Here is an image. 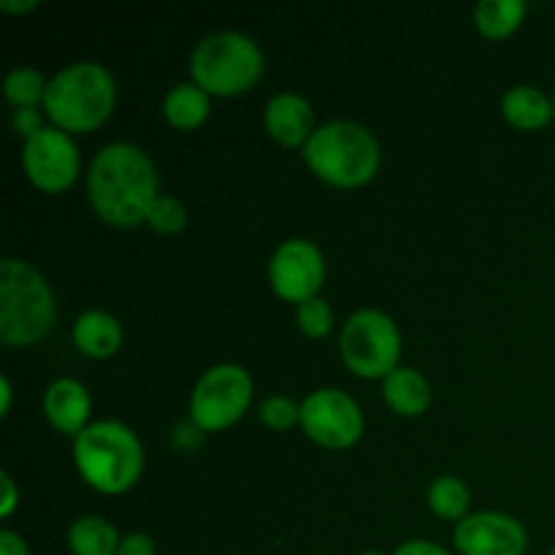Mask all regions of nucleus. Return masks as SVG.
Segmentation results:
<instances>
[{"label": "nucleus", "mask_w": 555, "mask_h": 555, "mask_svg": "<svg viewBox=\"0 0 555 555\" xmlns=\"http://www.w3.org/2000/svg\"><path fill=\"white\" fill-rule=\"evenodd\" d=\"M87 193L101 220L119 228L139 225L157 201L155 166L139 146L108 144L92 160Z\"/></svg>", "instance_id": "nucleus-1"}, {"label": "nucleus", "mask_w": 555, "mask_h": 555, "mask_svg": "<svg viewBox=\"0 0 555 555\" xmlns=\"http://www.w3.org/2000/svg\"><path fill=\"white\" fill-rule=\"evenodd\" d=\"M74 459L81 477L101 493H125L139 482L144 450L135 434L117 421L87 426L74 442Z\"/></svg>", "instance_id": "nucleus-2"}, {"label": "nucleus", "mask_w": 555, "mask_h": 555, "mask_svg": "<svg viewBox=\"0 0 555 555\" xmlns=\"http://www.w3.org/2000/svg\"><path fill=\"white\" fill-rule=\"evenodd\" d=\"M52 291L30 263L5 258L0 263V339L11 347L36 345L54 325Z\"/></svg>", "instance_id": "nucleus-3"}, {"label": "nucleus", "mask_w": 555, "mask_h": 555, "mask_svg": "<svg viewBox=\"0 0 555 555\" xmlns=\"http://www.w3.org/2000/svg\"><path fill=\"white\" fill-rule=\"evenodd\" d=\"M114 95V79L103 65L74 63L49 81L43 108L65 133H90L108 119Z\"/></svg>", "instance_id": "nucleus-4"}, {"label": "nucleus", "mask_w": 555, "mask_h": 555, "mask_svg": "<svg viewBox=\"0 0 555 555\" xmlns=\"http://www.w3.org/2000/svg\"><path fill=\"white\" fill-rule=\"evenodd\" d=\"M304 160L336 188L366 184L379 168V144L363 125L350 119L325 122L304 144Z\"/></svg>", "instance_id": "nucleus-5"}, {"label": "nucleus", "mask_w": 555, "mask_h": 555, "mask_svg": "<svg viewBox=\"0 0 555 555\" xmlns=\"http://www.w3.org/2000/svg\"><path fill=\"white\" fill-rule=\"evenodd\" d=\"M190 74L201 90L215 95H238L260 79L263 54L258 43L242 33H211L195 47Z\"/></svg>", "instance_id": "nucleus-6"}, {"label": "nucleus", "mask_w": 555, "mask_h": 555, "mask_svg": "<svg viewBox=\"0 0 555 555\" xmlns=\"http://www.w3.org/2000/svg\"><path fill=\"white\" fill-rule=\"evenodd\" d=\"M341 361L358 377H388L401 356V336L393 320L377 309L356 312L341 328Z\"/></svg>", "instance_id": "nucleus-7"}, {"label": "nucleus", "mask_w": 555, "mask_h": 555, "mask_svg": "<svg viewBox=\"0 0 555 555\" xmlns=\"http://www.w3.org/2000/svg\"><path fill=\"white\" fill-rule=\"evenodd\" d=\"M253 401V379L236 363L211 366L198 379L190 399V415L204 431H222L247 412Z\"/></svg>", "instance_id": "nucleus-8"}, {"label": "nucleus", "mask_w": 555, "mask_h": 555, "mask_svg": "<svg viewBox=\"0 0 555 555\" xmlns=\"http://www.w3.org/2000/svg\"><path fill=\"white\" fill-rule=\"evenodd\" d=\"M301 426L318 444L350 448L363 434V415L356 401L336 388L314 390L301 404Z\"/></svg>", "instance_id": "nucleus-9"}, {"label": "nucleus", "mask_w": 555, "mask_h": 555, "mask_svg": "<svg viewBox=\"0 0 555 555\" xmlns=\"http://www.w3.org/2000/svg\"><path fill=\"white\" fill-rule=\"evenodd\" d=\"M22 163L33 184L47 193H60L79 177V150L60 128H43L30 135L25 141Z\"/></svg>", "instance_id": "nucleus-10"}, {"label": "nucleus", "mask_w": 555, "mask_h": 555, "mask_svg": "<svg viewBox=\"0 0 555 555\" xmlns=\"http://www.w3.org/2000/svg\"><path fill=\"white\" fill-rule=\"evenodd\" d=\"M269 276L276 296L296 304L309 301V298H314V293L320 291V285L325 280L323 253L312 242L291 238L271 258Z\"/></svg>", "instance_id": "nucleus-11"}, {"label": "nucleus", "mask_w": 555, "mask_h": 555, "mask_svg": "<svg viewBox=\"0 0 555 555\" xmlns=\"http://www.w3.org/2000/svg\"><path fill=\"white\" fill-rule=\"evenodd\" d=\"M453 542L464 555H524L529 545L524 526L504 513L466 515Z\"/></svg>", "instance_id": "nucleus-12"}, {"label": "nucleus", "mask_w": 555, "mask_h": 555, "mask_svg": "<svg viewBox=\"0 0 555 555\" xmlns=\"http://www.w3.org/2000/svg\"><path fill=\"white\" fill-rule=\"evenodd\" d=\"M266 128L282 146H301L312 139V106L296 92H282L266 106Z\"/></svg>", "instance_id": "nucleus-13"}, {"label": "nucleus", "mask_w": 555, "mask_h": 555, "mask_svg": "<svg viewBox=\"0 0 555 555\" xmlns=\"http://www.w3.org/2000/svg\"><path fill=\"white\" fill-rule=\"evenodd\" d=\"M43 412L57 431L79 437L87 428V417H90L87 388L76 379H57V383L49 385L47 396H43Z\"/></svg>", "instance_id": "nucleus-14"}, {"label": "nucleus", "mask_w": 555, "mask_h": 555, "mask_svg": "<svg viewBox=\"0 0 555 555\" xmlns=\"http://www.w3.org/2000/svg\"><path fill=\"white\" fill-rule=\"evenodd\" d=\"M383 396L393 412L404 417H417L431 404V385L415 369H396L385 377Z\"/></svg>", "instance_id": "nucleus-15"}, {"label": "nucleus", "mask_w": 555, "mask_h": 555, "mask_svg": "<svg viewBox=\"0 0 555 555\" xmlns=\"http://www.w3.org/2000/svg\"><path fill=\"white\" fill-rule=\"evenodd\" d=\"M74 341L85 356L108 358L122 345V328L106 312H85L74 323Z\"/></svg>", "instance_id": "nucleus-16"}, {"label": "nucleus", "mask_w": 555, "mask_h": 555, "mask_svg": "<svg viewBox=\"0 0 555 555\" xmlns=\"http://www.w3.org/2000/svg\"><path fill=\"white\" fill-rule=\"evenodd\" d=\"M502 112L515 128L520 130H540L551 122L553 117V103L547 101V95L537 87L518 85L504 95Z\"/></svg>", "instance_id": "nucleus-17"}, {"label": "nucleus", "mask_w": 555, "mask_h": 555, "mask_svg": "<svg viewBox=\"0 0 555 555\" xmlns=\"http://www.w3.org/2000/svg\"><path fill=\"white\" fill-rule=\"evenodd\" d=\"M119 537L108 520L85 515L68 529V547L74 555H117Z\"/></svg>", "instance_id": "nucleus-18"}, {"label": "nucleus", "mask_w": 555, "mask_h": 555, "mask_svg": "<svg viewBox=\"0 0 555 555\" xmlns=\"http://www.w3.org/2000/svg\"><path fill=\"white\" fill-rule=\"evenodd\" d=\"M166 119L177 130H195L209 114V92L198 85H179L166 95Z\"/></svg>", "instance_id": "nucleus-19"}, {"label": "nucleus", "mask_w": 555, "mask_h": 555, "mask_svg": "<svg viewBox=\"0 0 555 555\" xmlns=\"http://www.w3.org/2000/svg\"><path fill=\"white\" fill-rule=\"evenodd\" d=\"M524 0H482L475 9V22L488 38H504L524 22Z\"/></svg>", "instance_id": "nucleus-20"}, {"label": "nucleus", "mask_w": 555, "mask_h": 555, "mask_svg": "<svg viewBox=\"0 0 555 555\" xmlns=\"http://www.w3.org/2000/svg\"><path fill=\"white\" fill-rule=\"evenodd\" d=\"M428 504L444 520H459L461 524L466 518V509H469V488L459 477H439L428 488Z\"/></svg>", "instance_id": "nucleus-21"}, {"label": "nucleus", "mask_w": 555, "mask_h": 555, "mask_svg": "<svg viewBox=\"0 0 555 555\" xmlns=\"http://www.w3.org/2000/svg\"><path fill=\"white\" fill-rule=\"evenodd\" d=\"M49 81L36 68H14L5 76L3 92L11 103L20 108H33L38 101L47 98Z\"/></svg>", "instance_id": "nucleus-22"}, {"label": "nucleus", "mask_w": 555, "mask_h": 555, "mask_svg": "<svg viewBox=\"0 0 555 555\" xmlns=\"http://www.w3.org/2000/svg\"><path fill=\"white\" fill-rule=\"evenodd\" d=\"M146 222L155 228L157 233H179L188 222V211L179 204L177 198H168V195H157V201L152 204Z\"/></svg>", "instance_id": "nucleus-23"}, {"label": "nucleus", "mask_w": 555, "mask_h": 555, "mask_svg": "<svg viewBox=\"0 0 555 555\" xmlns=\"http://www.w3.org/2000/svg\"><path fill=\"white\" fill-rule=\"evenodd\" d=\"M298 328L304 331L312 339H320L331 331L334 325V314H331V307L323 301V298H309V301L298 304Z\"/></svg>", "instance_id": "nucleus-24"}, {"label": "nucleus", "mask_w": 555, "mask_h": 555, "mask_svg": "<svg viewBox=\"0 0 555 555\" xmlns=\"http://www.w3.org/2000/svg\"><path fill=\"white\" fill-rule=\"evenodd\" d=\"M260 421L269 428L282 431V428H291L293 423L301 421V406L296 401L285 399V396H271L260 404Z\"/></svg>", "instance_id": "nucleus-25"}, {"label": "nucleus", "mask_w": 555, "mask_h": 555, "mask_svg": "<svg viewBox=\"0 0 555 555\" xmlns=\"http://www.w3.org/2000/svg\"><path fill=\"white\" fill-rule=\"evenodd\" d=\"M14 128H16V133H22L30 139V135H36L38 130H43L41 114H38L36 108H16Z\"/></svg>", "instance_id": "nucleus-26"}, {"label": "nucleus", "mask_w": 555, "mask_h": 555, "mask_svg": "<svg viewBox=\"0 0 555 555\" xmlns=\"http://www.w3.org/2000/svg\"><path fill=\"white\" fill-rule=\"evenodd\" d=\"M117 555H155V542L146 534H128L119 542Z\"/></svg>", "instance_id": "nucleus-27"}, {"label": "nucleus", "mask_w": 555, "mask_h": 555, "mask_svg": "<svg viewBox=\"0 0 555 555\" xmlns=\"http://www.w3.org/2000/svg\"><path fill=\"white\" fill-rule=\"evenodd\" d=\"M393 555H450V553L444 551V547L434 545V542L412 540V542H404V545H401Z\"/></svg>", "instance_id": "nucleus-28"}, {"label": "nucleus", "mask_w": 555, "mask_h": 555, "mask_svg": "<svg viewBox=\"0 0 555 555\" xmlns=\"http://www.w3.org/2000/svg\"><path fill=\"white\" fill-rule=\"evenodd\" d=\"M0 555H30V553H27L25 540H22L20 534L3 529L0 531Z\"/></svg>", "instance_id": "nucleus-29"}, {"label": "nucleus", "mask_w": 555, "mask_h": 555, "mask_svg": "<svg viewBox=\"0 0 555 555\" xmlns=\"http://www.w3.org/2000/svg\"><path fill=\"white\" fill-rule=\"evenodd\" d=\"M0 482H3V488H5V499H3V504H0V515H11V509H14V504H16L14 482H11L9 475H0Z\"/></svg>", "instance_id": "nucleus-30"}, {"label": "nucleus", "mask_w": 555, "mask_h": 555, "mask_svg": "<svg viewBox=\"0 0 555 555\" xmlns=\"http://www.w3.org/2000/svg\"><path fill=\"white\" fill-rule=\"evenodd\" d=\"M36 0H25V3H11V0H0V9L3 11H30L36 9Z\"/></svg>", "instance_id": "nucleus-31"}, {"label": "nucleus", "mask_w": 555, "mask_h": 555, "mask_svg": "<svg viewBox=\"0 0 555 555\" xmlns=\"http://www.w3.org/2000/svg\"><path fill=\"white\" fill-rule=\"evenodd\" d=\"M0 388H3V415L9 412V401H11V388H9V379H0Z\"/></svg>", "instance_id": "nucleus-32"}, {"label": "nucleus", "mask_w": 555, "mask_h": 555, "mask_svg": "<svg viewBox=\"0 0 555 555\" xmlns=\"http://www.w3.org/2000/svg\"><path fill=\"white\" fill-rule=\"evenodd\" d=\"M363 555H383V553H377V551H369V553H363Z\"/></svg>", "instance_id": "nucleus-33"}, {"label": "nucleus", "mask_w": 555, "mask_h": 555, "mask_svg": "<svg viewBox=\"0 0 555 555\" xmlns=\"http://www.w3.org/2000/svg\"><path fill=\"white\" fill-rule=\"evenodd\" d=\"M553 117H555V98H553Z\"/></svg>", "instance_id": "nucleus-34"}, {"label": "nucleus", "mask_w": 555, "mask_h": 555, "mask_svg": "<svg viewBox=\"0 0 555 555\" xmlns=\"http://www.w3.org/2000/svg\"><path fill=\"white\" fill-rule=\"evenodd\" d=\"M551 555H555V547H553V551H551Z\"/></svg>", "instance_id": "nucleus-35"}]
</instances>
